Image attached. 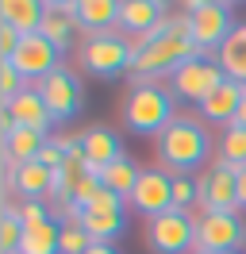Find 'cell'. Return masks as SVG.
<instances>
[{
	"label": "cell",
	"instance_id": "obj_16",
	"mask_svg": "<svg viewBox=\"0 0 246 254\" xmlns=\"http://www.w3.org/2000/svg\"><path fill=\"white\" fill-rule=\"evenodd\" d=\"M81 146H85V158H89V166H92V174H96V177H100V170H104V166H112V162L123 154V150H120V139H116V131H108L104 124L85 127Z\"/></svg>",
	"mask_w": 246,
	"mask_h": 254
},
{
	"label": "cell",
	"instance_id": "obj_28",
	"mask_svg": "<svg viewBox=\"0 0 246 254\" xmlns=\"http://www.w3.org/2000/svg\"><path fill=\"white\" fill-rule=\"evenodd\" d=\"M23 89H27V77H23L12 62H0V108H4V104H12Z\"/></svg>",
	"mask_w": 246,
	"mask_h": 254
},
{
	"label": "cell",
	"instance_id": "obj_35",
	"mask_svg": "<svg viewBox=\"0 0 246 254\" xmlns=\"http://www.w3.org/2000/svg\"><path fill=\"white\" fill-rule=\"evenodd\" d=\"M85 254H120V251H116V247H108V243H92Z\"/></svg>",
	"mask_w": 246,
	"mask_h": 254
},
{
	"label": "cell",
	"instance_id": "obj_18",
	"mask_svg": "<svg viewBox=\"0 0 246 254\" xmlns=\"http://www.w3.org/2000/svg\"><path fill=\"white\" fill-rule=\"evenodd\" d=\"M77 27H85L89 35L120 27V0H77Z\"/></svg>",
	"mask_w": 246,
	"mask_h": 254
},
{
	"label": "cell",
	"instance_id": "obj_22",
	"mask_svg": "<svg viewBox=\"0 0 246 254\" xmlns=\"http://www.w3.org/2000/svg\"><path fill=\"white\" fill-rule=\"evenodd\" d=\"M138 174H142V170H138L135 162L127 158V154H120L112 166H104V170H100V185H104V189H112L116 196H131V192H135V185H138Z\"/></svg>",
	"mask_w": 246,
	"mask_h": 254
},
{
	"label": "cell",
	"instance_id": "obj_7",
	"mask_svg": "<svg viewBox=\"0 0 246 254\" xmlns=\"http://www.w3.org/2000/svg\"><path fill=\"white\" fill-rule=\"evenodd\" d=\"M200 189V216L208 212H223V216H239V170H231L223 162H215L212 170H204V177L196 181Z\"/></svg>",
	"mask_w": 246,
	"mask_h": 254
},
{
	"label": "cell",
	"instance_id": "obj_2",
	"mask_svg": "<svg viewBox=\"0 0 246 254\" xmlns=\"http://www.w3.org/2000/svg\"><path fill=\"white\" fill-rule=\"evenodd\" d=\"M208 150H212L208 131L196 120H188V116H177L158 135V158L173 170V177H188L192 170H200V162L208 158Z\"/></svg>",
	"mask_w": 246,
	"mask_h": 254
},
{
	"label": "cell",
	"instance_id": "obj_23",
	"mask_svg": "<svg viewBox=\"0 0 246 254\" xmlns=\"http://www.w3.org/2000/svg\"><path fill=\"white\" fill-rule=\"evenodd\" d=\"M77 223L89 231L92 243H108V247H112V239L123 231L120 212H77Z\"/></svg>",
	"mask_w": 246,
	"mask_h": 254
},
{
	"label": "cell",
	"instance_id": "obj_27",
	"mask_svg": "<svg viewBox=\"0 0 246 254\" xmlns=\"http://www.w3.org/2000/svg\"><path fill=\"white\" fill-rule=\"evenodd\" d=\"M92 247L89 231L77 220H62V239H58V254H85Z\"/></svg>",
	"mask_w": 246,
	"mask_h": 254
},
{
	"label": "cell",
	"instance_id": "obj_9",
	"mask_svg": "<svg viewBox=\"0 0 246 254\" xmlns=\"http://www.w3.org/2000/svg\"><path fill=\"white\" fill-rule=\"evenodd\" d=\"M246 243V227L239 216H223V212H208L196 216V251L204 254H231Z\"/></svg>",
	"mask_w": 246,
	"mask_h": 254
},
{
	"label": "cell",
	"instance_id": "obj_8",
	"mask_svg": "<svg viewBox=\"0 0 246 254\" xmlns=\"http://www.w3.org/2000/svg\"><path fill=\"white\" fill-rule=\"evenodd\" d=\"M81 62H85V69H92L96 77H120V73H131L127 39L116 35V31L92 35L89 43L81 47Z\"/></svg>",
	"mask_w": 246,
	"mask_h": 254
},
{
	"label": "cell",
	"instance_id": "obj_38",
	"mask_svg": "<svg viewBox=\"0 0 246 254\" xmlns=\"http://www.w3.org/2000/svg\"><path fill=\"white\" fill-rule=\"evenodd\" d=\"M196 254H204V251H196Z\"/></svg>",
	"mask_w": 246,
	"mask_h": 254
},
{
	"label": "cell",
	"instance_id": "obj_12",
	"mask_svg": "<svg viewBox=\"0 0 246 254\" xmlns=\"http://www.w3.org/2000/svg\"><path fill=\"white\" fill-rule=\"evenodd\" d=\"M8 62L27 77V85H31V81L39 85L43 77H50V73L58 69V47H54L50 39H43V35H23Z\"/></svg>",
	"mask_w": 246,
	"mask_h": 254
},
{
	"label": "cell",
	"instance_id": "obj_4",
	"mask_svg": "<svg viewBox=\"0 0 246 254\" xmlns=\"http://www.w3.org/2000/svg\"><path fill=\"white\" fill-rule=\"evenodd\" d=\"M184 19H188V35L204 54L208 50H219L227 43V35L239 27L235 16H231V4H219V0H188L184 4Z\"/></svg>",
	"mask_w": 246,
	"mask_h": 254
},
{
	"label": "cell",
	"instance_id": "obj_1",
	"mask_svg": "<svg viewBox=\"0 0 246 254\" xmlns=\"http://www.w3.org/2000/svg\"><path fill=\"white\" fill-rule=\"evenodd\" d=\"M200 54H204V50L192 43V35H188V19H184V16H173V12H169L166 31L154 39L150 50H146L138 62H131L135 85H138V81H154V77H162V73H173L177 65L192 62V58H200Z\"/></svg>",
	"mask_w": 246,
	"mask_h": 254
},
{
	"label": "cell",
	"instance_id": "obj_17",
	"mask_svg": "<svg viewBox=\"0 0 246 254\" xmlns=\"http://www.w3.org/2000/svg\"><path fill=\"white\" fill-rule=\"evenodd\" d=\"M46 19L43 0H0V23L15 27L19 35H39Z\"/></svg>",
	"mask_w": 246,
	"mask_h": 254
},
{
	"label": "cell",
	"instance_id": "obj_24",
	"mask_svg": "<svg viewBox=\"0 0 246 254\" xmlns=\"http://www.w3.org/2000/svg\"><path fill=\"white\" fill-rule=\"evenodd\" d=\"M58 239H62V223L58 220L39 223V227H27L15 254H58Z\"/></svg>",
	"mask_w": 246,
	"mask_h": 254
},
{
	"label": "cell",
	"instance_id": "obj_6",
	"mask_svg": "<svg viewBox=\"0 0 246 254\" xmlns=\"http://www.w3.org/2000/svg\"><path fill=\"white\" fill-rule=\"evenodd\" d=\"M146 247L154 254L196 251V216H188V212H166V216L146 220Z\"/></svg>",
	"mask_w": 246,
	"mask_h": 254
},
{
	"label": "cell",
	"instance_id": "obj_19",
	"mask_svg": "<svg viewBox=\"0 0 246 254\" xmlns=\"http://www.w3.org/2000/svg\"><path fill=\"white\" fill-rule=\"evenodd\" d=\"M215 62H219V69H223L227 81L246 85V23H239V27L227 35V43L215 50Z\"/></svg>",
	"mask_w": 246,
	"mask_h": 254
},
{
	"label": "cell",
	"instance_id": "obj_33",
	"mask_svg": "<svg viewBox=\"0 0 246 254\" xmlns=\"http://www.w3.org/2000/svg\"><path fill=\"white\" fill-rule=\"evenodd\" d=\"M12 131H15V120H12V112H8V108H0V139H8Z\"/></svg>",
	"mask_w": 246,
	"mask_h": 254
},
{
	"label": "cell",
	"instance_id": "obj_36",
	"mask_svg": "<svg viewBox=\"0 0 246 254\" xmlns=\"http://www.w3.org/2000/svg\"><path fill=\"white\" fill-rule=\"evenodd\" d=\"M235 124L246 127V93H243V104H239V116H235Z\"/></svg>",
	"mask_w": 246,
	"mask_h": 254
},
{
	"label": "cell",
	"instance_id": "obj_31",
	"mask_svg": "<svg viewBox=\"0 0 246 254\" xmlns=\"http://www.w3.org/2000/svg\"><path fill=\"white\" fill-rule=\"evenodd\" d=\"M15 212H19L23 227H39V223H50V220H54V216H50V208H46L43 200H19Z\"/></svg>",
	"mask_w": 246,
	"mask_h": 254
},
{
	"label": "cell",
	"instance_id": "obj_21",
	"mask_svg": "<svg viewBox=\"0 0 246 254\" xmlns=\"http://www.w3.org/2000/svg\"><path fill=\"white\" fill-rule=\"evenodd\" d=\"M43 39H50L54 47H58V54L62 50H69L73 47V35H77V19L69 16V12H62V4L58 0H50L46 4V19H43Z\"/></svg>",
	"mask_w": 246,
	"mask_h": 254
},
{
	"label": "cell",
	"instance_id": "obj_14",
	"mask_svg": "<svg viewBox=\"0 0 246 254\" xmlns=\"http://www.w3.org/2000/svg\"><path fill=\"white\" fill-rule=\"evenodd\" d=\"M243 93H246V85H239V81H223V85H219V89H215L204 104H200V116H204L208 124L231 127V124H235V116H239Z\"/></svg>",
	"mask_w": 246,
	"mask_h": 254
},
{
	"label": "cell",
	"instance_id": "obj_30",
	"mask_svg": "<svg viewBox=\"0 0 246 254\" xmlns=\"http://www.w3.org/2000/svg\"><path fill=\"white\" fill-rule=\"evenodd\" d=\"M81 212H120V216H123V196H116L112 189H104V185H100V189L85 200V208H81Z\"/></svg>",
	"mask_w": 246,
	"mask_h": 254
},
{
	"label": "cell",
	"instance_id": "obj_10",
	"mask_svg": "<svg viewBox=\"0 0 246 254\" xmlns=\"http://www.w3.org/2000/svg\"><path fill=\"white\" fill-rule=\"evenodd\" d=\"M39 96L46 100V108H50V116L58 120V124H65V120H73L77 112H81V104H85V96H81V81L69 73V69H54L50 77H43L39 85Z\"/></svg>",
	"mask_w": 246,
	"mask_h": 254
},
{
	"label": "cell",
	"instance_id": "obj_13",
	"mask_svg": "<svg viewBox=\"0 0 246 254\" xmlns=\"http://www.w3.org/2000/svg\"><path fill=\"white\" fill-rule=\"evenodd\" d=\"M166 16L169 12H166L162 0H120V27H123V35L154 31Z\"/></svg>",
	"mask_w": 246,
	"mask_h": 254
},
{
	"label": "cell",
	"instance_id": "obj_29",
	"mask_svg": "<svg viewBox=\"0 0 246 254\" xmlns=\"http://www.w3.org/2000/svg\"><path fill=\"white\" fill-rule=\"evenodd\" d=\"M200 204V189L192 177H173V212H188Z\"/></svg>",
	"mask_w": 246,
	"mask_h": 254
},
{
	"label": "cell",
	"instance_id": "obj_37",
	"mask_svg": "<svg viewBox=\"0 0 246 254\" xmlns=\"http://www.w3.org/2000/svg\"><path fill=\"white\" fill-rule=\"evenodd\" d=\"M231 254H243V251H231Z\"/></svg>",
	"mask_w": 246,
	"mask_h": 254
},
{
	"label": "cell",
	"instance_id": "obj_3",
	"mask_svg": "<svg viewBox=\"0 0 246 254\" xmlns=\"http://www.w3.org/2000/svg\"><path fill=\"white\" fill-rule=\"evenodd\" d=\"M123 120L135 135H162L177 116H173V93L162 89L158 81H138L127 104H123Z\"/></svg>",
	"mask_w": 246,
	"mask_h": 254
},
{
	"label": "cell",
	"instance_id": "obj_5",
	"mask_svg": "<svg viewBox=\"0 0 246 254\" xmlns=\"http://www.w3.org/2000/svg\"><path fill=\"white\" fill-rule=\"evenodd\" d=\"M223 69H219V62L215 58H192V62H184V65H177L173 73H169V93L177 96V100H192V104H204L208 96L223 85Z\"/></svg>",
	"mask_w": 246,
	"mask_h": 254
},
{
	"label": "cell",
	"instance_id": "obj_34",
	"mask_svg": "<svg viewBox=\"0 0 246 254\" xmlns=\"http://www.w3.org/2000/svg\"><path fill=\"white\" fill-rule=\"evenodd\" d=\"M239 208L246 212V166L239 170Z\"/></svg>",
	"mask_w": 246,
	"mask_h": 254
},
{
	"label": "cell",
	"instance_id": "obj_20",
	"mask_svg": "<svg viewBox=\"0 0 246 254\" xmlns=\"http://www.w3.org/2000/svg\"><path fill=\"white\" fill-rule=\"evenodd\" d=\"M4 181H8L23 200H46V196H50V181H54V174H50L46 166H39V162H27V166H19L15 174H8Z\"/></svg>",
	"mask_w": 246,
	"mask_h": 254
},
{
	"label": "cell",
	"instance_id": "obj_15",
	"mask_svg": "<svg viewBox=\"0 0 246 254\" xmlns=\"http://www.w3.org/2000/svg\"><path fill=\"white\" fill-rule=\"evenodd\" d=\"M4 108L12 112L15 127H31V131H50V124H54V116H50V108H46V100L39 96V89H35V85H27V89L15 96L12 104H4Z\"/></svg>",
	"mask_w": 246,
	"mask_h": 254
},
{
	"label": "cell",
	"instance_id": "obj_11",
	"mask_svg": "<svg viewBox=\"0 0 246 254\" xmlns=\"http://www.w3.org/2000/svg\"><path fill=\"white\" fill-rule=\"evenodd\" d=\"M127 200H131V208H135L138 216H146V220L166 216V212H173V177H169L166 170H142L135 192H131Z\"/></svg>",
	"mask_w": 246,
	"mask_h": 254
},
{
	"label": "cell",
	"instance_id": "obj_32",
	"mask_svg": "<svg viewBox=\"0 0 246 254\" xmlns=\"http://www.w3.org/2000/svg\"><path fill=\"white\" fill-rule=\"evenodd\" d=\"M19 39L23 35L15 31V27H8V23H0V62H8L15 54V47H19Z\"/></svg>",
	"mask_w": 246,
	"mask_h": 254
},
{
	"label": "cell",
	"instance_id": "obj_26",
	"mask_svg": "<svg viewBox=\"0 0 246 254\" xmlns=\"http://www.w3.org/2000/svg\"><path fill=\"white\" fill-rule=\"evenodd\" d=\"M23 220H19V212H15V204H8L4 212H0V254H15L19 251V243H23Z\"/></svg>",
	"mask_w": 246,
	"mask_h": 254
},
{
	"label": "cell",
	"instance_id": "obj_25",
	"mask_svg": "<svg viewBox=\"0 0 246 254\" xmlns=\"http://www.w3.org/2000/svg\"><path fill=\"white\" fill-rule=\"evenodd\" d=\"M219 162L231 166V170L246 166V127H239V124L223 127V135H219Z\"/></svg>",
	"mask_w": 246,
	"mask_h": 254
}]
</instances>
